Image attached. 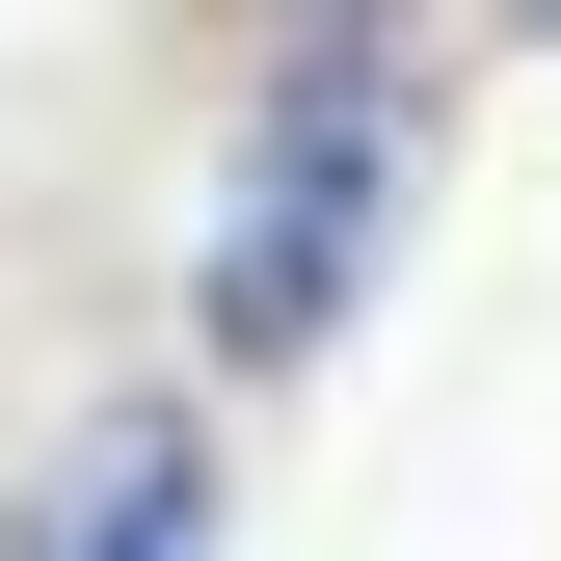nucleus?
<instances>
[{"label": "nucleus", "instance_id": "f257e3e1", "mask_svg": "<svg viewBox=\"0 0 561 561\" xmlns=\"http://www.w3.org/2000/svg\"><path fill=\"white\" fill-rule=\"evenodd\" d=\"M428 134H455V27L428 0H267L215 241H187V347H215V375H321V347L375 321L401 215H428Z\"/></svg>", "mask_w": 561, "mask_h": 561}, {"label": "nucleus", "instance_id": "7ed1b4c3", "mask_svg": "<svg viewBox=\"0 0 561 561\" xmlns=\"http://www.w3.org/2000/svg\"><path fill=\"white\" fill-rule=\"evenodd\" d=\"M508 27H561V0H508Z\"/></svg>", "mask_w": 561, "mask_h": 561}, {"label": "nucleus", "instance_id": "f03ea898", "mask_svg": "<svg viewBox=\"0 0 561 561\" xmlns=\"http://www.w3.org/2000/svg\"><path fill=\"white\" fill-rule=\"evenodd\" d=\"M0 561H215V375H107L81 428L27 455Z\"/></svg>", "mask_w": 561, "mask_h": 561}]
</instances>
